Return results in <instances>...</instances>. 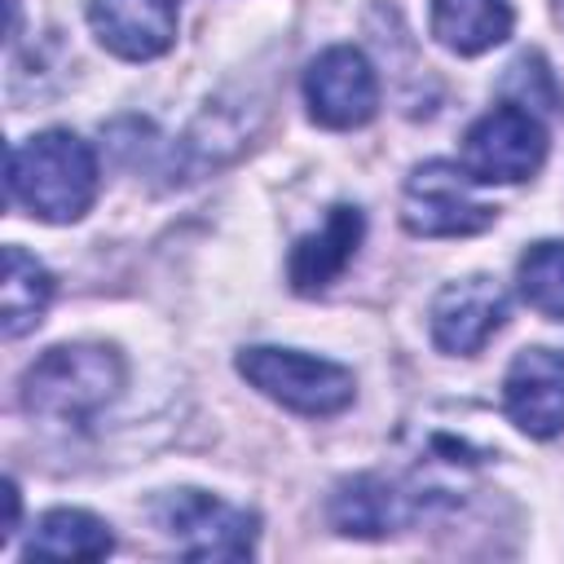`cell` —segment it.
Returning a JSON list of instances; mask_svg holds the SVG:
<instances>
[{"instance_id": "1", "label": "cell", "mask_w": 564, "mask_h": 564, "mask_svg": "<svg viewBox=\"0 0 564 564\" xmlns=\"http://www.w3.org/2000/svg\"><path fill=\"white\" fill-rule=\"evenodd\" d=\"M97 154L66 128L35 132L9 150V194L48 225L79 220L97 198Z\"/></svg>"}, {"instance_id": "2", "label": "cell", "mask_w": 564, "mask_h": 564, "mask_svg": "<svg viewBox=\"0 0 564 564\" xmlns=\"http://www.w3.org/2000/svg\"><path fill=\"white\" fill-rule=\"evenodd\" d=\"M123 357L110 344H57L22 375V410L44 423H88L123 388Z\"/></svg>"}, {"instance_id": "3", "label": "cell", "mask_w": 564, "mask_h": 564, "mask_svg": "<svg viewBox=\"0 0 564 564\" xmlns=\"http://www.w3.org/2000/svg\"><path fill=\"white\" fill-rule=\"evenodd\" d=\"M238 375L264 392L269 401L308 414V419H326L352 405L357 397V379L352 370H344L339 361L326 357H308L295 348H273V344H256L238 352Z\"/></svg>"}, {"instance_id": "4", "label": "cell", "mask_w": 564, "mask_h": 564, "mask_svg": "<svg viewBox=\"0 0 564 564\" xmlns=\"http://www.w3.org/2000/svg\"><path fill=\"white\" fill-rule=\"evenodd\" d=\"M154 524L185 560H247L256 551V516L203 489H172L154 502Z\"/></svg>"}, {"instance_id": "5", "label": "cell", "mask_w": 564, "mask_h": 564, "mask_svg": "<svg viewBox=\"0 0 564 564\" xmlns=\"http://www.w3.org/2000/svg\"><path fill=\"white\" fill-rule=\"evenodd\" d=\"M471 172L449 159L419 163L401 189V225L419 238H467L494 225L498 207L471 194Z\"/></svg>"}, {"instance_id": "6", "label": "cell", "mask_w": 564, "mask_h": 564, "mask_svg": "<svg viewBox=\"0 0 564 564\" xmlns=\"http://www.w3.org/2000/svg\"><path fill=\"white\" fill-rule=\"evenodd\" d=\"M546 159V128L533 110L507 101L485 110L463 137V167L476 185H516L529 181Z\"/></svg>"}, {"instance_id": "7", "label": "cell", "mask_w": 564, "mask_h": 564, "mask_svg": "<svg viewBox=\"0 0 564 564\" xmlns=\"http://www.w3.org/2000/svg\"><path fill=\"white\" fill-rule=\"evenodd\" d=\"M304 101L322 128H361L379 110V75L361 48L335 44L308 62Z\"/></svg>"}, {"instance_id": "8", "label": "cell", "mask_w": 564, "mask_h": 564, "mask_svg": "<svg viewBox=\"0 0 564 564\" xmlns=\"http://www.w3.org/2000/svg\"><path fill=\"white\" fill-rule=\"evenodd\" d=\"M502 322H507V291L485 273L445 282L427 313L432 339L449 357H476Z\"/></svg>"}, {"instance_id": "9", "label": "cell", "mask_w": 564, "mask_h": 564, "mask_svg": "<svg viewBox=\"0 0 564 564\" xmlns=\"http://www.w3.org/2000/svg\"><path fill=\"white\" fill-rule=\"evenodd\" d=\"M507 419L524 436H560L564 432V357L555 348H520L502 379Z\"/></svg>"}, {"instance_id": "10", "label": "cell", "mask_w": 564, "mask_h": 564, "mask_svg": "<svg viewBox=\"0 0 564 564\" xmlns=\"http://www.w3.org/2000/svg\"><path fill=\"white\" fill-rule=\"evenodd\" d=\"M423 507L427 502L419 489H405L379 471H361L335 485L326 516L344 538H388V533H401Z\"/></svg>"}, {"instance_id": "11", "label": "cell", "mask_w": 564, "mask_h": 564, "mask_svg": "<svg viewBox=\"0 0 564 564\" xmlns=\"http://www.w3.org/2000/svg\"><path fill=\"white\" fill-rule=\"evenodd\" d=\"M88 26L115 57L150 62L176 44V0H93Z\"/></svg>"}, {"instance_id": "12", "label": "cell", "mask_w": 564, "mask_h": 564, "mask_svg": "<svg viewBox=\"0 0 564 564\" xmlns=\"http://www.w3.org/2000/svg\"><path fill=\"white\" fill-rule=\"evenodd\" d=\"M361 234H366V216L348 203H335L322 220V229L304 234L295 247H291V260H286V278H291V291L300 295H317L326 291L330 282H339V273L357 260V247H361Z\"/></svg>"}, {"instance_id": "13", "label": "cell", "mask_w": 564, "mask_h": 564, "mask_svg": "<svg viewBox=\"0 0 564 564\" xmlns=\"http://www.w3.org/2000/svg\"><path fill=\"white\" fill-rule=\"evenodd\" d=\"M432 35L458 57L489 53L511 35V0H432Z\"/></svg>"}, {"instance_id": "14", "label": "cell", "mask_w": 564, "mask_h": 564, "mask_svg": "<svg viewBox=\"0 0 564 564\" xmlns=\"http://www.w3.org/2000/svg\"><path fill=\"white\" fill-rule=\"evenodd\" d=\"M110 551H115L110 524L79 507L44 511L26 542V560H101Z\"/></svg>"}, {"instance_id": "15", "label": "cell", "mask_w": 564, "mask_h": 564, "mask_svg": "<svg viewBox=\"0 0 564 564\" xmlns=\"http://www.w3.org/2000/svg\"><path fill=\"white\" fill-rule=\"evenodd\" d=\"M53 304V273L22 247H4V278H0V330L18 339L44 322Z\"/></svg>"}, {"instance_id": "16", "label": "cell", "mask_w": 564, "mask_h": 564, "mask_svg": "<svg viewBox=\"0 0 564 564\" xmlns=\"http://www.w3.org/2000/svg\"><path fill=\"white\" fill-rule=\"evenodd\" d=\"M516 286L533 313L564 322V242L560 238L533 242L516 264Z\"/></svg>"}, {"instance_id": "17", "label": "cell", "mask_w": 564, "mask_h": 564, "mask_svg": "<svg viewBox=\"0 0 564 564\" xmlns=\"http://www.w3.org/2000/svg\"><path fill=\"white\" fill-rule=\"evenodd\" d=\"M13 533H18V485L4 480V529H0V546H9Z\"/></svg>"}]
</instances>
